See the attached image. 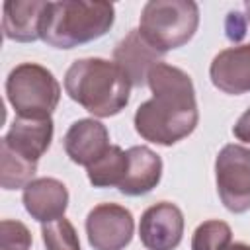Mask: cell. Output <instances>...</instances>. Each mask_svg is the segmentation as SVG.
Segmentation results:
<instances>
[{"mask_svg":"<svg viewBox=\"0 0 250 250\" xmlns=\"http://www.w3.org/2000/svg\"><path fill=\"white\" fill-rule=\"evenodd\" d=\"M152 98L135 111V131L148 143L172 146L191 135L199 121L195 88L188 72L158 62L146 78Z\"/></svg>","mask_w":250,"mask_h":250,"instance_id":"1","label":"cell"},{"mask_svg":"<svg viewBox=\"0 0 250 250\" xmlns=\"http://www.w3.org/2000/svg\"><path fill=\"white\" fill-rule=\"evenodd\" d=\"M131 82L113 62L98 57L76 59L64 74V92L96 117L117 115L129 104Z\"/></svg>","mask_w":250,"mask_h":250,"instance_id":"2","label":"cell"},{"mask_svg":"<svg viewBox=\"0 0 250 250\" xmlns=\"http://www.w3.org/2000/svg\"><path fill=\"white\" fill-rule=\"evenodd\" d=\"M113 21L115 8L109 2H49L43 18L41 39L55 49H72L104 37Z\"/></svg>","mask_w":250,"mask_h":250,"instance_id":"3","label":"cell"},{"mask_svg":"<svg viewBox=\"0 0 250 250\" xmlns=\"http://www.w3.org/2000/svg\"><path fill=\"white\" fill-rule=\"evenodd\" d=\"M199 6L193 0H150L143 6L139 31L158 51L184 47L197 31Z\"/></svg>","mask_w":250,"mask_h":250,"instance_id":"4","label":"cell"},{"mask_svg":"<svg viewBox=\"0 0 250 250\" xmlns=\"http://www.w3.org/2000/svg\"><path fill=\"white\" fill-rule=\"evenodd\" d=\"M6 96L18 117L49 119L59 105L61 84L49 68L37 62H21L6 78Z\"/></svg>","mask_w":250,"mask_h":250,"instance_id":"5","label":"cell"},{"mask_svg":"<svg viewBox=\"0 0 250 250\" xmlns=\"http://www.w3.org/2000/svg\"><path fill=\"white\" fill-rule=\"evenodd\" d=\"M217 193L234 215L250 211V148L225 145L215 158Z\"/></svg>","mask_w":250,"mask_h":250,"instance_id":"6","label":"cell"},{"mask_svg":"<svg viewBox=\"0 0 250 250\" xmlns=\"http://www.w3.org/2000/svg\"><path fill=\"white\" fill-rule=\"evenodd\" d=\"M135 230L133 215L119 203H100L86 217V234L94 250H123Z\"/></svg>","mask_w":250,"mask_h":250,"instance_id":"7","label":"cell"},{"mask_svg":"<svg viewBox=\"0 0 250 250\" xmlns=\"http://www.w3.org/2000/svg\"><path fill=\"white\" fill-rule=\"evenodd\" d=\"M184 234V213L170 201L150 205L139 223V236L148 250H176Z\"/></svg>","mask_w":250,"mask_h":250,"instance_id":"8","label":"cell"},{"mask_svg":"<svg viewBox=\"0 0 250 250\" xmlns=\"http://www.w3.org/2000/svg\"><path fill=\"white\" fill-rule=\"evenodd\" d=\"M211 82L217 90L240 96L250 92V43L223 49L209 66Z\"/></svg>","mask_w":250,"mask_h":250,"instance_id":"9","label":"cell"},{"mask_svg":"<svg viewBox=\"0 0 250 250\" xmlns=\"http://www.w3.org/2000/svg\"><path fill=\"white\" fill-rule=\"evenodd\" d=\"M162 53H158L139 29H131L113 47V62L127 74L131 86H145L148 72L162 62Z\"/></svg>","mask_w":250,"mask_h":250,"instance_id":"10","label":"cell"},{"mask_svg":"<svg viewBox=\"0 0 250 250\" xmlns=\"http://www.w3.org/2000/svg\"><path fill=\"white\" fill-rule=\"evenodd\" d=\"M66 156L78 166H90L102 158L109 145L107 127L98 119H78L74 121L62 139Z\"/></svg>","mask_w":250,"mask_h":250,"instance_id":"11","label":"cell"},{"mask_svg":"<svg viewBox=\"0 0 250 250\" xmlns=\"http://www.w3.org/2000/svg\"><path fill=\"white\" fill-rule=\"evenodd\" d=\"M53 141V121L49 119H27L16 117L8 133L2 137L0 145L8 146L18 156L39 162V158L49 150Z\"/></svg>","mask_w":250,"mask_h":250,"instance_id":"12","label":"cell"},{"mask_svg":"<svg viewBox=\"0 0 250 250\" xmlns=\"http://www.w3.org/2000/svg\"><path fill=\"white\" fill-rule=\"evenodd\" d=\"M21 201L31 219L43 225L64 217L68 207V189L57 178H35L23 188Z\"/></svg>","mask_w":250,"mask_h":250,"instance_id":"13","label":"cell"},{"mask_svg":"<svg viewBox=\"0 0 250 250\" xmlns=\"http://www.w3.org/2000/svg\"><path fill=\"white\" fill-rule=\"evenodd\" d=\"M49 2H23L8 0L2 6V31L4 37L18 43H31L41 39L43 18Z\"/></svg>","mask_w":250,"mask_h":250,"instance_id":"14","label":"cell"},{"mask_svg":"<svg viewBox=\"0 0 250 250\" xmlns=\"http://www.w3.org/2000/svg\"><path fill=\"white\" fill-rule=\"evenodd\" d=\"M129 168L127 176L119 186V191L131 197L152 191L162 178V158L148 146L137 145L127 148Z\"/></svg>","mask_w":250,"mask_h":250,"instance_id":"15","label":"cell"},{"mask_svg":"<svg viewBox=\"0 0 250 250\" xmlns=\"http://www.w3.org/2000/svg\"><path fill=\"white\" fill-rule=\"evenodd\" d=\"M129 156L117 145H111L107 152L86 168L88 180L94 188H119L127 176Z\"/></svg>","mask_w":250,"mask_h":250,"instance_id":"16","label":"cell"},{"mask_svg":"<svg viewBox=\"0 0 250 250\" xmlns=\"http://www.w3.org/2000/svg\"><path fill=\"white\" fill-rule=\"evenodd\" d=\"M37 164L29 162L8 146L0 145V186L4 189H20L25 188L31 180H35Z\"/></svg>","mask_w":250,"mask_h":250,"instance_id":"17","label":"cell"},{"mask_svg":"<svg viewBox=\"0 0 250 250\" xmlns=\"http://www.w3.org/2000/svg\"><path fill=\"white\" fill-rule=\"evenodd\" d=\"M232 242V230L225 221H203L191 236V250H225Z\"/></svg>","mask_w":250,"mask_h":250,"instance_id":"18","label":"cell"},{"mask_svg":"<svg viewBox=\"0 0 250 250\" xmlns=\"http://www.w3.org/2000/svg\"><path fill=\"white\" fill-rule=\"evenodd\" d=\"M41 236L47 250H80V240L74 225L61 217L51 223L41 225Z\"/></svg>","mask_w":250,"mask_h":250,"instance_id":"19","label":"cell"},{"mask_svg":"<svg viewBox=\"0 0 250 250\" xmlns=\"http://www.w3.org/2000/svg\"><path fill=\"white\" fill-rule=\"evenodd\" d=\"M31 232L29 229L12 219H4L0 225V250H29L31 248Z\"/></svg>","mask_w":250,"mask_h":250,"instance_id":"20","label":"cell"},{"mask_svg":"<svg viewBox=\"0 0 250 250\" xmlns=\"http://www.w3.org/2000/svg\"><path fill=\"white\" fill-rule=\"evenodd\" d=\"M225 29H227V37H229L230 41H240V39L244 37L246 21H244V18H242L238 12H230L229 18H227Z\"/></svg>","mask_w":250,"mask_h":250,"instance_id":"21","label":"cell"},{"mask_svg":"<svg viewBox=\"0 0 250 250\" xmlns=\"http://www.w3.org/2000/svg\"><path fill=\"white\" fill-rule=\"evenodd\" d=\"M232 135L242 143H250V107L232 125Z\"/></svg>","mask_w":250,"mask_h":250,"instance_id":"22","label":"cell"},{"mask_svg":"<svg viewBox=\"0 0 250 250\" xmlns=\"http://www.w3.org/2000/svg\"><path fill=\"white\" fill-rule=\"evenodd\" d=\"M225 250H250V244H244V242H230Z\"/></svg>","mask_w":250,"mask_h":250,"instance_id":"23","label":"cell"},{"mask_svg":"<svg viewBox=\"0 0 250 250\" xmlns=\"http://www.w3.org/2000/svg\"><path fill=\"white\" fill-rule=\"evenodd\" d=\"M244 10H246V20L250 21V0L244 2Z\"/></svg>","mask_w":250,"mask_h":250,"instance_id":"24","label":"cell"}]
</instances>
